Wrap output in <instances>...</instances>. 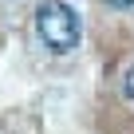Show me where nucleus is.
<instances>
[{
  "mask_svg": "<svg viewBox=\"0 0 134 134\" xmlns=\"http://www.w3.org/2000/svg\"><path fill=\"white\" fill-rule=\"evenodd\" d=\"M107 4H114V8H134V0H107Z\"/></svg>",
  "mask_w": 134,
  "mask_h": 134,
  "instance_id": "nucleus-3",
  "label": "nucleus"
},
{
  "mask_svg": "<svg viewBox=\"0 0 134 134\" xmlns=\"http://www.w3.org/2000/svg\"><path fill=\"white\" fill-rule=\"evenodd\" d=\"M36 32L40 40L51 47V51H71L83 36V24L75 16V8L67 4V0H43V4L36 8Z\"/></svg>",
  "mask_w": 134,
  "mask_h": 134,
  "instance_id": "nucleus-1",
  "label": "nucleus"
},
{
  "mask_svg": "<svg viewBox=\"0 0 134 134\" xmlns=\"http://www.w3.org/2000/svg\"><path fill=\"white\" fill-rule=\"evenodd\" d=\"M122 95H126V103L134 107V67L126 71V79H122Z\"/></svg>",
  "mask_w": 134,
  "mask_h": 134,
  "instance_id": "nucleus-2",
  "label": "nucleus"
}]
</instances>
